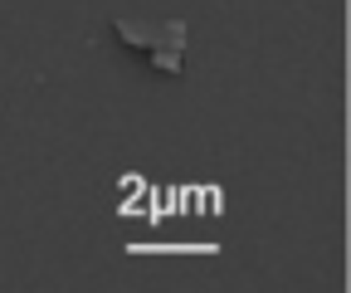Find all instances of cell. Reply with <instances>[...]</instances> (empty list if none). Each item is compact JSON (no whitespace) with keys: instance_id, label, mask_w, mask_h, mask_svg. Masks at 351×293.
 Returning a JSON list of instances; mask_svg holds the SVG:
<instances>
[{"instance_id":"cell-1","label":"cell","mask_w":351,"mask_h":293,"mask_svg":"<svg viewBox=\"0 0 351 293\" xmlns=\"http://www.w3.org/2000/svg\"><path fill=\"white\" fill-rule=\"evenodd\" d=\"M112 34L122 39L127 49L147 54L166 78L181 73V54H186V25L181 20H112Z\"/></svg>"}]
</instances>
